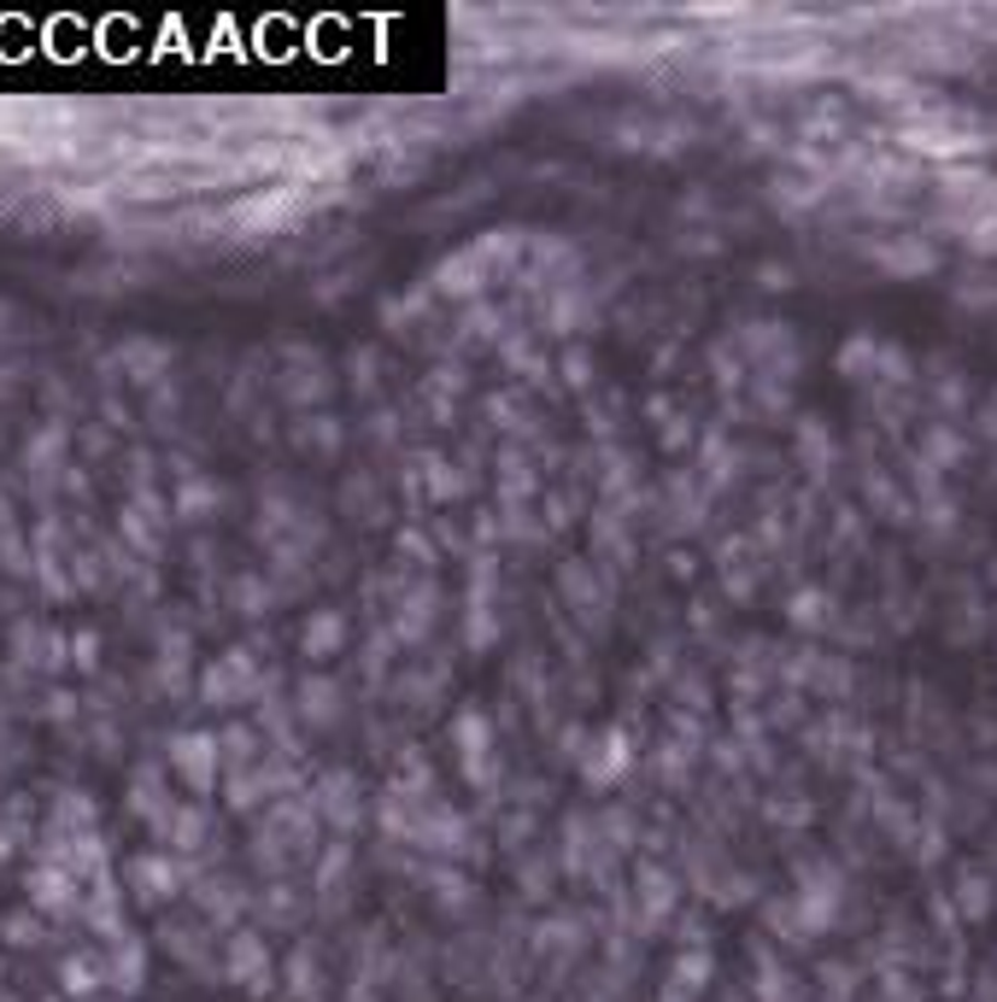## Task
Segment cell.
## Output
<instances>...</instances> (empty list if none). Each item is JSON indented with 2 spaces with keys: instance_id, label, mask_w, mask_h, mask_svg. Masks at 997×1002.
Wrapping results in <instances>:
<instances>
[{
  "instance_id": "2",
  "label": "cell",
  "mask_w": 997,
  "mask_h": 1002,
  "mask_svg": "<svg viewBox=\"0 0 997 1002\" xmlns=\"http://www.w3.org/2000/svg\"><path fill=\"white\" fill-rule=\"evenodd\" d=\"M335 645H341V616H317V622H306V651H311V657H329Z\"/></svg>"
},
{
  "instance_id": "1",
  "label": "cell",
  "mask_w": 997,
  "mask_h": 1002,
  "mask_svg": "<svg viewBox=\"0 0 997 1002\" xmlns=\"http://www.w3.org/2000/svg\"><path fill=\"white\" fill-rule=\"evenodd\" d=\"M171 762H177V774L189 779L194 792H212V779H217V739H206V733H182L177 751H171Z\"/></svg>"
}]
</instances>
